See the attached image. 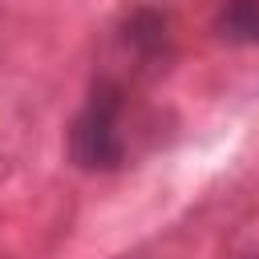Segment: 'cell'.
Wrapping results in <instances>:
<instances>
[{"label":"cell","mask_w":259,"mask_h":259,"mask_svg":"<svg viewBox=\"0 0 259 259\" xmlns=\"http://www.w3.org/2000/svg\"><path fill=\"white\" fill-rule=\"evenodd\" d=\"M73 150L85 166H113L121 154V138H117V105L101 93L89 101V109L81 113L77 130H73Z\"/></svg>","instance_id":"cell-1"},{"label":"cell","mask_w":259,"mask_h":259,"mask_svg":"<svg viewBox=\"0 0 259 259\" xmlns=\"http://www.w3.org/2000/svg\"><path fill=\"white\" fill-rule=\"evenodd\" d=\"M214 28L231 45H259V0H223Z\"/></svg>","instance_id":"cell-2"}]
</instances>
